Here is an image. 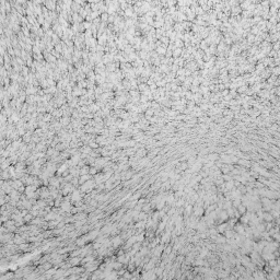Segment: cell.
Here are the masks:
<instances>
[{"label": "cell", "instance_id": "cell-1", "mask_svg": "<svg viewBox=\"0 0 280 280\" xmlns=\"http://www.w3.org/2000/svg\"><path fill=\"white\" fill-rule=\"evenodd\" d=\"M93 186H94L93 182H92V181H90V182H87V183L83 184V186H82V189H83V190H87L88 188H91V187H93Z\"/></svg>", "mask_w": 280, "mask_h": 280}, {"label": "cell", "instance_id": "cell-2", "mask_svg": "<svg viewBox=\"0 0 280 280\" xmlns=\"http://www.w3.org/2000/svg\"><path fill=\"white\" fill-rule=\"evenodd\" d=\"M119 242H120L119 238H115V240L113 241V243H114V246H117L118 244H119Z\"/></svg>", "mask_w": 280, "mask_h": 280}, {"label": "cell", "instance_id": "cell-3", "mask_svg": "<svg viewBox=\"0 0 280 280\" xmlns=\"http://www.w3.org/2000/svg\"><path fill=\"white\" fill-rule=\"evenodd\" d=\"M31 219H32V216H31V215H28V216L24 217V220H25V221H30Z\"/></svg>", "mask_w": 280, "mask_h": 280}]
</instances>
